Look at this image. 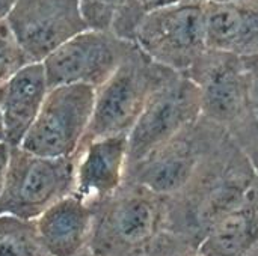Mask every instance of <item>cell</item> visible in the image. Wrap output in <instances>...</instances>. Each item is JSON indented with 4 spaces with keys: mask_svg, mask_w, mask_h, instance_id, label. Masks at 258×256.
<instances>
[{
    "mask_svg": "<svg viewBox=\"0 0 258 256\" xmlns=\"http://www.w3.org/2000/svg\"><path fill=\"white\" fill-rule=\"evenodd\" d=\"M257 184L249 158L227 133L201 158L187 183L166 196V231L201 246L210 229Z\"/></svg>",
    "mask_w": 258,
    "mask_h": 256,
    "instance_id": "6da1fadb",
    "label": "cell"
},
{
    "mask_svg": "<svg viewBox=\"0 0 258 256\" xmlns=\"http://www.w3.org/2000/svg\"><path fill=\"white\" fill-rule=\"evenodd\" d=\"M88 249L100 256H147L166 231V196L135 181L91 205Z\"/></svg>",
    "mask_w": 258,
    "mask_h": 256,
    "instance_id": "7a4b0ae2",
    "label": "cell"
},
{
    "mask_svg": "<svg viewBox=\"0 0 258 256\" xmlns=\"http://www.w3.org/2000/svg\"><path fill=\"white\" fill-rule=\"evenodd\" d=\"M172 72L174 69L154 62L136 45L95 89L94 110L82 145L100 137L128 134L153 92Z\"/></svg>",
    "mask_w": 258,
    "mask_h": 256,
    "instance_id": "3957f363",
    "label": "cell"
},
{
    "mask_svg": "<svg viewBox=\"0 0 258 256\" xmlns=\"http://www.w3.org/2000/svg\"><path fill=\"white\" fill-rule=\"evenodd\" d=\"M74 187L76 155L44 157L21 146H9L0 214L35 220L53 204L73 195Z\"/></svg>",
    "mask_w": 258,
    "mask_h": 256,
    "instance_id": "277c9868",
    "label": "cell"
},
{
    "mask_svg": "<svg viewBox=\"0 0 258 256\" xmlns=\"http://www.w3.org/2000/svg\"><path fill=\"white\" fill-rule=\"evenodd\" d=\"M135 44L154 62L187 72L209 50L204 0H180L148 11Z\"/></svg>",
    "mask_w": 258,
    "mask_h": 256,
    "instance_id": "5b68a950",
    "label": "cell"
},
{
    "mask_svg": "<svg viewBox=\"0 0 258 256\" xmlns=\"http://www.w3.org/2000/svg\"><path fill=\"white\" fill-rule=\"evenodd\" d=\"M227 133L230 131L201 115L172 139L139 161L128 164L124 180L142 184L159 195L171 196L187 183L201 158Z\"/></svg>",
    "mask_w": 258,
    "mask_h": 256,
    "instance_id": "8992f818",
    "label": "cell"
},
{
    "mask_svg": "<svg viewBox=\"0 0 258 256\" xmlns=\"http://www.w3.org/2000/svg\"><path fill=\"white\" fill-rule=\"evenodd\" d=\"M184 75L200 89L201 115L230 133L257 116L245 57L209 48Z\"/></svg>",
    "mask_w": 258,
    "mask_h": 256,
    "instance_id": "52a82bcc",
    "label": "cell"
},
{
    "mask_svg": "<svg viewBox=\"0 0 258 256\" xmlns=\"http://www.w3.org/2000/svg\"><path fill=\"white\" fill-rule=\"evenodd\" d=\"M95 89L88 84H57L48 89L30 130L18 145L44 157H73L88 131Z\"/></svg>",
    "mask_w": 258,
    "mask_h": 256,
    "instance_id": "ba28073f",
    "label": "cell"
},
{
    "mask_svg": "<svg viewBox=\"0 0 258 256\" xmlns=\"http://www.w3.org/2000/svg\"><path fill=\"white\" fill-rule=\"evenodd\" d=\"M201 116L198 86L174 71L150 97L128 133L127 166L172 139Z\"/></svg>",
    "mask_w": 258,
    "mask_h": 256,
    "instance_id": "9c48e42d",
    "label": "cell"
},
{
    "mask_svg": "<svg viewBox=\"0 0 258 256\" xmlns=\"http://www.w3.org/2000/svg\"><path fill=\"white\" fill-rule=\"evenodd\" d=\"M136 47L110 32L86 29L57 50L42 63L50 88L57 84H88L100 88Z\"/></svg>",
    "mask_w": 258,
    "mask_h": 256,
    "instance_id": "30bf717a",
    "label": "cell"
},
{
    "mask_svg": "<svg viewBox=\"0 0 258 256\" xmlns=\"http://www.w3.org/2000/svg\"><path fill=\"white\" fill-rule=\"evenodd\" d=\"M6 21L29 62H44L68 39L89 29L80 0H15Z\"/></svg>",
    "mask_w": 258,
    "mask_h": 256,
    "instance_id": "8fae6325",
    "label": "cell"
},
{
    "mask_svg": "<svg viewBox=\"0 0 258 256\" xmlns=\"http://www.w3.org/2000/svg\"><path fill=\"white\" fill-rule=\"evenodd\" d=\"M128 134L100 137L76 152L74 195L92 205L112 195L125 178Z\"/></svg>",
    "mask_w": 258,
    "mask_h": 256,
    "instance_id": "7c38bea8",
    "label": "cell"
},
{
    "mask_svg": "<svg viewBox=\"0 0 258 256\" xmlns=\"http://www.w3.org/2000/svg\"><path fill=\"white\" fill-rule=\"evenodd\" d=\"M204 9L209 48L240 57L258 54V0H204Z\"/></svg>",
    "mask_w": 258,
    "mask_h": 256,
    "instance_id": "4fadbf2b",
    "label": "cell"
},
{
    "mask_svg": "<svg viewBox=\"0 0 258 256\" xmlns=\"http://www.w3.org/2000/svg\"><path fill=\"white\" fill-rule=\"evenodd\" d=\"M50 84L42 62H30L3 83L2 109L5 142L18 146L35 122Z\"/></svg>",
    "mask_w": 258,
    "mask_h": 256,
    "instance_id": "5bb4252c",
    "label": "cell"
},
{
    "mask_svg": "<svg viewBox=\"0 0 258 256\" xmlns=\"http://www.w3.org/2000/svg\"><path fill=\"white\" fill-rule=\"evenodd\" d=\"M91 223V205L74 193L62 198L35 219L39 238L51 256H76L86 249Z\"/></svg>",
    "mask_w": 258,
    "mask_h": 256,
    "instance_id": "9a60e30c",
    "label": "cell"
},
{
    "mask_svg": "<svg viewBox=\"0 0 258 256\" xmlns=\"http://www.w3.org/2000/svg\"><path fill=\"white\" fill-rule=\"evenodd\" d=\"M200 247L206 256H258V184L210 229Z\"/></svg>",
    "mask_w": 258,
    "mask_h": 256,
    "instance_id": "2e32d148",
    "label": "cell"
},
{
    "mask_svg": "<svg viewBox=\"0 0 258 256\" xmlns=\"http://www.w3.org/2000/svg\"><path fill=\"white\" fill-rule=\"evenodd\" d=\"M82 15L89 29L110 32L135 42L148 9L144 0H80Z\"/></svg>",
    "mask_w": 258,
    "mask_h": 256,
    "instance_id": "e0dca14e",
    "label": "cell"
},
{
    "mask_svg": "<svg viewBox=\"0 0 258 256\" xmlns=\"http://www.w3.org/2000/svg\"><path fill=\"white\" fill-rule=\"evenodd\" d=\"M0 256H51L44 247L35 220L0 214Z\"/></svg>",
    "mask_w": 258,
    "mask_h": 256,
    "instance_id": "ac0fdd59",
    "label": "cell"
},
{
    "mask_svg": "<svg viewBox=\"0 0 258 256\" xmlns=\"http://www.w3.org/2000/svg\"><path fill=\"white\" fill-rule=\"evenodd\" d=\"M26 63L30 62L18 45L6 18L0 20V84L8 81Z\"/></svg>",
    "mask_w": 258,
    "mask_h": 256,
    "instance_id": "d6986e66",
    "label": "cell"
},
{
    "mask_svg": "<svg viewBox=\"0 0 258 256\" xmlns=\"http://www.w3.org/2000/svg\"><path fill=\"white\" fill-rule=\"evenodd\" d=\"M147 256H206L201 247L187 241L186 238L163 231L154 241Z\"/></svg>",
    "mask_w": 258,
    "mask_h": 256,
    "instance_id": "ffe728a7",
    "label": "cell"
},
{
    "mask_svg": "<svg viewBox=\"0 0 258 256\" xmlns=\"http://www.w3.org/2000/svg\"><path fill=\"white\" fill-rule=\"evenodd\" d=\"M230 134L243 149L258 177V116H252Z\"/></svg>",
    "mask_w": 258,
    "mask_h": 256,
    "instance_id": "44dd1931",
    "label": "cell"
},
{
    "mask_svg": "<svg viewBox=\"0 0 258 256\" xmlns=\"http://www.w3.org/2000/svg\"><path fill=\"white\" fill-rule=\"evenodd\" d=\"M246 66L251 74V95H252V106L254 112L258 116V54L245 57Z\"/></svg>",
    "mask_w": 258,
    "mask_h": 256,
    "instance_id": "7402d4cb",
    "label": "cell"
},
{
    "mask_svg": "<svg viewBox=\"0 0 258 256\" xmlns=\"http://www.w3.org/2000/svg\"><path fill=\"white\" fill-rule=\"evenodd\" d=\"M8 154H9V145L6 142H0V193L3 187V178H5V170H6V163H8Z\"/></svg>",
    "mask_w": 258,
    "mask_h": 256,
    "instance_id": "603a6c76",
    "label": "cell"
},
{
    "mask_svg": "<svg viewBox=\"0 0 258 256\" xmlns=\"http://www.w3.org/2000/svg\"><path fill=\"white\" fill-rule=\"evenodd\" d=\"M144 2H145L147 9L151 11V9H157V8H162V6H166V5H171L175 2H180V0H144Z\"/></svg>",
    "mask_w": 258,
    "mask_h": 256,
    "instance_id": "cb8c5ba5",
    "label": "cell"
},
{
    "mask_svg": "<svg viewBox=\"0 0 258 256\" xmlns=\"http://www.w3.org/2000/svg\"><path fill=\"white\" fill-rule=\"evenodd\" d=\"M15 0H0V20H5Z\"/></svg>",
    "mask_w": 258,
    "mask_h": 256,
    "instance_id": "d4e9b609",
    "label": "cell"
},
{
    "mask_svg": "<svg viewBox=\"0 0 258 256\" xmlns=\"http://www.w3.org/2000/svg\"><path fill=\"white\" fill-rule=\"evenodd\" d=\"M2 92H3V84H0V142H5V122H3V109H2Z\"/></svg>",
    "mask_w": 258,
    "mask_h": 256,
    "instance_id": "484cf974",
    "label": "cell"
},
{
    "mask_svg": "<svg viewBox=\"0 0 258 256\" xmlns=\"http://www.w3.org/2000/svg\"><path fill=\"white\" fill-rule=\"evenodd\" d=\"M76 256H100V255H97V253L91 252V250H89V249L86 247V249H83V250H82L80 253H77Z\"/></svg>",
    "mask_w": 258,
    "mask_h": 256,
    "instance_id": "4316f807",
    "label": "cell"
}]
</instances>
